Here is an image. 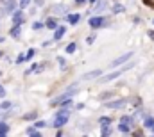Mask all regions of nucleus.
<instances>
[{"label": "nucleus", "mask_w": 154, "mask_h": 137, "mask_svg": "<svg viewBox=\"0 0 154 137\" xmlns=\"http://www.w3.org/2000/svg\"><path fill=\"white\" fill-rule=\"evenodd\" d=\"M68 118H70V112H68L66 109H63V110H59V112L56 114V118H54V127H56V128H61L63 125H66V121H68Z\"/></svg>", "instance_id": "obj_1"}, {"label": "nucleus", "mask_w": 154, "mask_h": 137, "mask_svg": "<svg viewBox=\"0 0 154 137\" xmlns=\"http://www.w3.org/2000/svg\"><path fill=\"white\" fill-rule=\"evenodd\" d=\"M134 66V63H131V64H127V66H122L120 69H116V71H113V73H109V75H106L104 78H102V82H109V80H113V78H118L122 73H125L127 69H131Z\"/></svg>", "instance_id": "obj_2"}, {"label": "nucleus", "mask_w": 154, "mask_h": 137, "mask_svg": "<svg viewBox=\"0 0 154 137\" xmlns=\"http://www.w3.org/2000/svg\"><path fill=\"white\" fill-rule=\"evenodd\" d=\"M129 123H131V119L127 118V116H122V119H120V125H118V130L122 132V134H129Z\"/></svg>", "instance_id": "obj_3"}, {"label": "nucleus", "mask_w": 154, "mask_h": 137, "mask_svg": "<svg viewBox=\"0 0 154 137\" xmlns=\"http://www.w3.org/2000/svg\"><path fill=\"white\" fill-rule=\"evenodd\" d=\"M133 55H134L133 52H127V54H124V55H120L118 59H115V61L111 63V66H118V64H124V63H125V61H129V59H131Z\"/></svg>", "instance_id": "obj_4"}, {"label": "nucleus", "mask_w": 154, "mask_h": 137, "mask_svg": "<svg viewBox=\"0 0 154 137\" xmlns=\"http://www.w3.org/2000/svg\"><path fill=\"white\" fill-rule=\"evenodd\" d=\"M102 75V69H95V71H90V73H84L81 78L82 80H91V78H97V77H100Z\"/></svg>", "instance_id": "obj_5"}, {"label": "nucleus", "mask_w": 154, "mask_h": 137, "mask_svg": "<svg viewBox=\"0 0 154 137\" xmlns=\"http://www.w3.org/2000/svg\"><path fill=\"white\" fill-rule=\"evenodd\" d=\"M124 105H127V100H115V102L106 103L108 109H120V107H124Z\"/></svg>", "instance_id": "obj_6"}, {"label": "nucleus", "mask_w": 154, "mask_h": 137, "mask_svg": "<svg viewBox=\"0 0 154 137\" xmlns=\"http://www.w3.org/2000/svg\"><path fill=\"white\" fill-rule=\"evenodd\" d=\"M13 22H14V25H20L23 22V13L22 11H14L13 13Z\"/></svg>", "instance_id": "obj_7"}, {"label": "nucleus", "mask_w": 154, "mask_h": 137, "mask_svg": "<svg viewBox=\"0 0 154 137\" xmlns=\"http://www.w3.org/2000/svg\"><path fill=\"white\" fill-rule=\"evenodd\" d=\"M102 23H104V20H102L100 16H95V18H91V20H90V27H93V29H99Z\"/></svg>", "instance_id": "obj_8"}, {"label": "nucleus", "mask_w": 154, "mask_h": 137, "mask_svg": "<svg viewBox=\"0 0 154 137\" xmlns=\"http://www.w3.org/2000/svg\"><path fill=\"white\" fill-rule=\"evenodd\" d=\"M65 32H66V27H57V31L54 32V41H57V39H61Z\"/></svg>", "instance_id": "obj_9"}, {"label": "nucleus", "mask_w": 154, "mask_h": 137, "mask_svg": "<svg viewBox=\"0 0 154 137\" xmlns=\"http://www.w3.org/2000/svg\"><path fill=\"white\" fill-rule=\"evenodd\" d=\"M52 13H56V14H63V13H66V5H63V4L54 5V7H52Z\"/></svg>", "instance_id": "obj_10"}, {"label": "nucleus", "mask_w": 154, "mask_h": 137, "mask_svg": "<svg viewBox=\"0 0 154 137\" xmlns=\"http://www.w3.org/2000/svg\"><path fill=\"white\" fill-rule=\"evenodd\" d=\"M20 34H22V27H20V25H14V27L11 29V36H13V37H20Z\"/></svg>", "instance_id": "obj_11"}, {"label": "nucleus", "mask_w": 154, "mask_h": 137, "mask_svg": "<svg viewBox=\"0 0 154 137\" xmlns=\"http://www.w3.org/2000/svg\"><path fill=\"white\" fill-rule=\"evenodd\" d=\"M45 25H47V27H48V29H54V31H56V27H57V22H56V20H54V18H48V20H47V23H45Z\"/></svg>", "instance_id": "obj_12"}, {"label": "nucleus", "mask_w": 154, "mask_h": 137, "mask_svg": "<svg viewBox=\"0 0 154 137\" xmlns=\"http://www.w3.org/2000/svg\"><path fill=\"white\" fill-rule=\"evenodd\" d=\"M7 132H9V125L7 123H0V137L5 136Z\"/></svg>", "instance_id": "obj_13"}, {"label": "nucleus", "mask_w": 154, "mask_h": 137, "mask_svg": "<svg viewBox=\"0 0 154 137\" xmlns=\"http://www.w3.org/2000/svg\"><path fill=\"white\" fill-rule=\"evenodd\" d=\"M104 7H106V2H104V0L97 2V5H95V13H100V11H104Z\"/></svg>", "instance_id": "obj_14"}, {"label": "nucleus", "mask_w": 154, "mask_h": 137, "mask_svg": "<svg viewBox=\"0 0 154 137\" xmlns=\"http://www.w3.org/2000/svg\"><path fill=\"white\" fill-rule=\"evenodd\" d=\"M34 54H36V50H34V48H31V50L27 52V55H25V59H27V61H31V59L34 57Z\"/></svg>", "instance_id": "obj_15"}, {"label": "nucleus", "mask_w": 154, "mask_h": 137, "mask_svg": "<svg viewBox=\"0 0 154 137\" xmlns=\"http://www.w3.org/2000/svg\"><path fill=\"white\" fill-rule=\"evenodd\" d=\"M36 116H38L36 112H31V114H25V116H23V119H27V121H31V119H36Z\"/></svg>", "instance_id": "obj_16"}, {"label": "nucleus", "mask_w": 154, "mask_h": 137, "mask_svg": "<svg viewBox=\"0 0 154 137\" xmlns=\"http://www.w3.org/2000/svg\"><path fill=\"white\" fill-rule=\"evenodd\" d=\"M43 27H45V25H43L41 22H34V23H32V29H34V31H39V29H43Z\"/></svg>", "instance_id": "obj_17"}, {"label": "nucleus", "mask_w": 154, "mask_h": 137, "mask_svg": "<svg viewBox=\"0 0 154 137\" xmlns=\"http://www.w3.org/2000/svg\"><path fill=\"white\" fill-rule=\"evenodd\" d=\"M72 52H75V43H70L66 46V54H72Z\"/></svg>", "instance_id": "obj_18"}, {"label": "nucleus", "mask_w": 154, "mask_h": 137, "mask_svg": "<svg viewBox=\"0 0 154 137\" xmlns=\"http://www.w3.org/2000/svg\"><path fill=\"white\" fill-rule=\"evenodd\" d=\"M113 11H115V13H122V11H124V5H120V4H115V5H113Z\"/></svg>", "instance_id": "obj_19"}, {"label": "nucleus", "mask_w": 154, "mask_h": 137, "mask_svg": "<svg viewBox=\"0 0 154 137\" xmlns=\"http://www.w3.org/2000/svg\"><path fill=\"white\" fill-rule=\"evenodd\" d=\"M68 22H70V23H77V22H79V16H77V14H72V16H68Z\"/></svg>", "instance_id": "obj_20"}, {"label": "nucleus", "mask_w": 154, "mask_h": 137, "mask_svg": "<svg viewBox=\"0 0 154 137\" xmlns=\"http://www.w3.org/2000/svg\"><path fill=\"white\" fill-rule=\"evenodd\" d=\"M29 4H31V0H20V7H22V9H23V7H27Z\"/></svg>", "instance_id": "obj_21"}, {"label": "nucleus", "mask_w": 154, "mask_h": 137, "mask_svg": "<svg viewBox=\"0 0 154 137\" xmlns=\"http://www.w3.org/2000/svg\"><path fill=\"white\" fill-rule=\"evenodd\" d=\"M27 134H29V136H36V137L39 136V134L36 132V130H34V128H27Z\"/></svg>", "instance_id": "obj_22"}, {"label": "nucleus", "mask_w": 154, "mask_h": 137, "mask_svg": "<svg viewBox=\"0 0 154 137\" xmlns=\"http://www.w3.org/2000/svg\"><path fill=\"white\" fill-rule=\"evenodd\" d=\"M45 127V121H36L34 123V128H43Z\"/></svg>", "instance_id": "obj_23"}, {"label": "nucleus", "mask_w": 154, "mask_h": 137, "mask_svg": "<svg viewBox=\"0 0 154 137\" xmlns=\"http://www.w3.org/2000/svg\"><path fill=\"white\" fill-rule=\"evenodd\" d=\"M152 125H154V121L151 119V118H147V119H145V127H149V128H151Z\"/></svg>", "instance_id": "obj_24"}, {"label": "nucleus", "mask_w": 154, "mask_h": 137, "mask_svg": "<svg viewBox=\"0 0 154 137\" xmlns=\"http://www.w3.org/2000/svg\"><path fill=\"white\" fill-rule=\"evenodd\" d=\"M0 98H5V89L2 87V84H0Z\"/></svg>", "instance_id": "obj_25"}, {"label": "nucleus", "mask_w": 154, "mask_h": 137, "mask_svg": "<svg viewBox=\"0 0 154 137\" xmlns=\"http://www.w3.org/2000/svg\"><path fill=\"white\" fill-rule=\"evenodd\" d=\"M23 61H25V55H20V57L16 59V63H18V64H20V63H23Z\"/></svg>", "instance_id": "obj_26"}, {"label": "nucleus", "mask_w": 154, "mask_h": 137, "mask_svg": "<svg viewBox=\"0 0 154 137\" xmlns=\"http://www.w3.org/2000/svg\"><path fill=\"white\" fill-rule=\"evenodd\" d=\"M86 0H75V4H84Z\"/></svg>", "instance_id": "obj_27"}, {"label": "nucleus", "mask_w": 154, "mask_h": 137, "mask_svg": "<svg viewBox=\"0 0 154 137\" xmlns=\"http://www.w3.org/2000/svg\"><path fill=\"white\" fill-rule=\"evenodd\" d=\"M36 4H38V5H43V0H36Z\"/></svg>", "instance_id": "obj_28"}, {"label": "nucleus", "mask_w": 154, "mask_h": 137, "mask_svg": "<svg viewBox=\"0 0 154 137\" xmlns=\"http://www.w3.org/2000/svg\"><path fill=\"white\" fill-rule=\"evenodd\" d=\"M151 130H152V134H154V125H152V127H151Z\"/></svg>", "instance_id": "obj_29"}, {"label": "nucleus", "mask_w": 154, "mask_h": 137, "mask_svg": "<svg viewBox=\"0 0 154 137\" xmlns=\"http://www.w3.org/2000/svg\"><path fill=\"white\" fill-rule=\"evenodd\" d=\"M90 2H91V4H95V2H97V0H90Z\"/></svg>", "instance_id": "obj_30"}, {"label": "nucleus", "mask_w": 154, "mask_h": 137, "mask_svg": "<svg viewBox=\"0 0 154 137\" xmlns=\"http://www.w3.org/2000/svg\"><path fill=\"white\" fill-rule=\"evenodd\" d=\"M2 55H4V54H2V52H0V57H2Z\"/></svg>", "instance_id": "obj_31"}, {"label": "nucleus", "mask_w": 154, "mask_h": 137, "mask_svg": "<svg viewBox=\"0 0 154 137\" xmlns=\"http://www.w3.org/2000/svg\"><path fill=\"white\" fill-rule=\"evenodd\" d=\"M152 25H154V20H152Z\"/></svg>", "instance_id": "obj_32"}]
</instances>
